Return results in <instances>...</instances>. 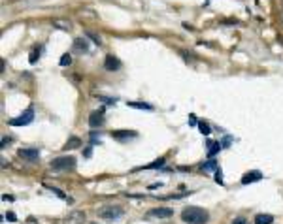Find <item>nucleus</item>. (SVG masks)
<instances>
[{
	"mask_svg": "<svg viewBox=\"0 0 283 224\" xmlns=\"http://www.w3.org/2000/svg\"><path fill=\"white\" fill-rule=\"evenodd\" d=\"M6 219H8V220H12V222H13V220H15L17 217L13 215V213H8V215H6Z\"/></svg>",
	"mask_w": 283,
	"mask_h": 224,
	"instance_id": "cd10ccee",
	"label": "nucleus"
},
{
	"mask_svg": "<svg viewBox=\"0 0 283 224\" xmlns=\"http://www.w3.org/2000/svg\"><path fill=\"white\" fill-rule=\"evenodd\" d=\"M215 179H217V183H219V185L225 183V181H223V173H221V170H217V172H215Z\"/></svg>",
	"mask_w": 283,
	"mask_h": 224,
	"instance_id": "a878e982",
	"label": "nucleus"
},
{
	"mask_svg": "<svg viewBox=\"0 0 283 224\" xmlns=\"http://www.w3.org/2000/svg\"><path fill=\"white\" fill-rule=\"evenodd\" d=\"M40 59V49L38 47H34V49H32L30 51V55H28V62L30 64H36V60Z\"/></svg>",
	"mask_w": 283,
	"mask_h": 224,
	"instance_id": "aec40b11",
	"label": "nucleus"
},
{
	"mask_svg": "<svg viewBox=\"0 0 283 224\" xmlns=\"http://www.w3.org/2000/svg\"><path fill=\"white\" fill-rule=\"evenodd\" d=\"M149 215L155 217V219H170L174 215V209H170V207H155V209L149 211Z\"/></svg>",
	"mask_w": 283,
	"mask_h": 224,
	"instance_id": "0eeeda50",
	"label": "nucleus"
},
{
	"mask_svg": "<svg viewBox=\"0 0 283 224\" xmlns=\"http://www.w3.org/2000/svg\"><path fill=\"white\" fill-rule=\"evenodd\" d=\"M32 121H34V109L28 107L23 115H19V117L9 121V125H12V126H27V125H30Z\"/></svg>",
	"mask_w": 283,
	"mask_h": 224,
	"instance_id": "20e7f679",
	"label": "nucleus"
},
{
	"mask_svg": "<svg viewBox=\"0 0 283 224\" xmlns=\"http://www.w3.org/2000/svg\"><path fill=\"white\" fill-rule=\"evenodd\" d=\"M136 136L138 134L134 130H112V138H115V139H130Z\"/></svg>",
	"mask_w": 283,
	"mask_h": 224,
	"instance_id": "1a4fd4ad",
	"label": "nucleus"
},
{
	"mask_svg": "<svg viewBox=\"0 0 283 224\" xmlns=\"http://www.w3.org/2000/svg\"><path fill=\"white\" fill-rule=\"evenodd\" d=\"M272 222H274L272 215H257L255 217V224H272Z\"/></svg>",
	"mask_w": 283,
	"mask_h": 224,
	"instance_id": "a211bd4d",
	"label": "nucleus"
},
{
	"mask_svg": "<svg viewBox=\"0 0 283 224\" xmlns=\"http://www.w3.org/2000/svg\"><path fill=\"white\" fill-rule=\"evenodd\" d=\"M257 181H263V173L260 172H249L242 177V185H249V183H257Z\"/></svg>",
	"mask_w": 283,
	"mask_h": 224,
	"instance_id": "9d476101",
	"label": "nucleus"
},
{
	"mask_svg": "<svg viewBox=\"0 0 283 224\" xmlns=\"http://www.w3.org/2000/svg\"><path fill=\"white\" fill-rule=\"evenodd\" d=\"M51 168L57 172H70L75 168V158L70 154H64V156H57V158L51 160Z\"/></svg>",
	"mask_w": 283,
	"mask_h": 224,
	"instance_id": "f03ea898",
	"label": "nucleus"
},
{
	"mask_svg": "<svg viewBox=\"0 0 283 224\" xmlns=\"http://www.w3.org/2000/svg\"><path fill=\"white\" fill-rule=\"evenodd\" d=\"M87 36H89V38L96 43V45H100V43H102V38H100L98 34H94V32H91V30H87Z\"/></svg>",
	"mask_w": 283,
	"mask_h": 224,
	"instance_id": "5701e85b",
	"label": "nucleus"
},
{
	"mask_svg": "<svg viewBox=\"0 0 283 224\" xmlns=\"http://www.w3.org/2000/svg\"><path fill=\"white\" fill-rule=\"evenodd\" d=\"M219 168H217V162H213V160H210V162H206V164H202V172H217Z\"/></svg>",
	"mask_w": 283,
	"mask_h": 224,
	"instance_id": "6ab92c4d",
	"label": "nucleus"
},
{
	"mask_svg": "<svg viewBox=\"0 0 283 224\" xmlns=\"http://www.w3.org/2000/svg\"><path fill=\"white\" fill-rule=\"evenodd\" d=\"M104 125V107H100V111H93L89 115V126L96 128V126H102Z\"/></svg>",
	"mask_w": 283,
	"mask_h": 224,
	"instance_id": "39448f33",
	"label": "nucleus"
},
{
	"mask_svg": "<svg viewBox=\"0 0 283 224\" xmlns=\"http://www.w3.org/2000/svg\"><path fill=\"white\" fill-rule=\"evenodd\" d=\"M53 27L59 28V30H70L72 28V23L68 19H53Z\"/></svg>",
	"mask_w": 283,
	"mask_h": 224,
	"instance_id": "4468645a",
	"label": "nucleus"
},
{
	"mask_svg": "<svg viewBox=\"0 0 283 224\" xmlns=\"http://www.w3.org/2000/svg\"><path fill=\"white\" fill-rule=\"evenodd\" d=\"M17 154H19V158L28 160V162H34V160L40 158V151L38 149H21Z\"/></svg>",
	"mask_w": 283,
	"mask_h": 224,
	"instance_id": "423d86ee",
	"label": "nucleus"
},
{
	"mask_svg": "<svg viewBox=\"0 0 283 224\" xmlns=\"http://www.w3.org/2000/svg\"><path fill=\"white\" fill-rule=\"evenodd\" d=\"M59 64H61V66H70V64H72V57H70L68 53H64L62 57H61V62H59Z\"/></svg>",
	"mask_w": 283,
	"mask_h": 224,
	"instance_id": "4be33fe9",
	"label": "nucleus"
},
{
	"mask_svg": "<svg viewBox=\"0 0 283 224\" xmlns=\"http://www.w3.org/2000/svg\"><path fill=\"white\" fill-rule=\"evenodd\" d=\"M74 51H78V53H87L89 51V43H87L85 38H75L74 40Z\"/></svg>",
	"mask_w": 283,
	"mask_h": 224,
	"instance_id": "f8f14e48",
	"label": "nucleus"
},
{
	"mask_svg": "<svg viewBox=\"0 0 283 224\" xmlns=\"http://www.w3.org/2000/svg\"><path fill=\"white\" fill-rule=\"evenodd\" d=\"M208 219H210L208 211L202 207H197V205H189L181 211V220L187 224H206Z\"/></svg>",
	"mask_w": 283,
	"mask_h": 224,
	"instance_id": "f257e3e1",
	"label": "nucleus"
},
{
	"mask_svg": "<svg viewBox=\"0 0 283 224\" xmlns=\"http://www.w3.org/2000/svg\"><path fill=\"white\" fill-rule=\"evenodd\" d=\"M46 186H47V188L51 190V192H55V194H57L59 198H62V200H66V194H64V192H62L61 188H57V186H49V185H46Z\"/></svg>",
	"mask_w": 283,
	"mask_h": 224,
	"instance_id": "b1692460",
	"label": "nucleus"
},
{
	"mask_svg": "<svg viewBox=\"0 0 283 224\" xmlns=\"http://www.w3.org/2000/svg\"><path fill=\"white\" fill-rule=\"evenodd\" d=\"M96 98L102 100V102H106V104H115V102H117L115 98H106V96H100V94H96Z\"/></svg>",
	"mask_w": 283,
	"mask_h": 224,
	"instance_id": "393cba45",
	"label": "nucleus"
},
{
	"mask_svg": "<svg viewBox=\"0 0 283 224\" xmlns=\"http://www.w3.org/2000/svg\"><path fill=\"white\" fill-rule=\"evenodd\" d=\"M81 145V139L78 138V136H72L68 141H66V145H64V151H70V149H75V147H79Z\"/></svg>",
	"mask_w": 283,
	"mask_h": 224,
	"instance_id": "2eb2a0df",
	"label": "nucleus"
},
{
	"mask_svg": "<svg viewBox=\"0 0 283 224\" xmlns=\"http://www.w3.org/2000/svg\"><path fill=\"white\" fill-rule=\"evenodd\" d=\"M85 222V213L83 211H72L70 215L64 219V224H83Z\"/></svg>",
	"mask_w": 283,
	"mask_h": 224,
	"instance_id": "6e6552de",
	"label": "nucleus"
},
{
	"mask_svg": "<svg viewBox=\"0 0 283 224\" xmlns=\"http://www.w3.org/2000/svg\"><path fill=\"white\" fill-rule=\"evenodd\" d=\"M232 224H247V220H245L244 217H236V219L232 220Z\"/></svg>",
	"mask_w": 283,
	"mask_h": 224,
	"instance_id": "bb28decb",
	"label": "nucleus"
},
{
	"mask_svg": "<svg viewBox=\"0 0 283 224\" xmlns=\"http://www.w3.org/2000/svg\"><path fill=\"white\" fill-rule=\"evenodd\" d=\"M104 68L110 70V72L119 70V68H121V62H119L115 57H112V55H108V57H106V62H104Z\"/></svg>",
	"mask_w": 283,
	"mask_h": 224,
	"instance_id": "9b49d317",
	"label": "nucleus"
},
{
	"mask_svg": "<svg viewBox=\"0 0 283 224\" xmlns=\"http://www.w3.org/2000/svg\"><path fill=\"white\" fill-rule=\"evenodd\" d=\"M9 141H12V139H9V138H6V136L2 138V149L6 147V143H9Z\"/></svg>",
	"mask_w": 283,
	"mask_h": 224,
	"instance_id": "c85d7f7f",
	"label": "nucleus"
},
{
	"mask_svg": "<svg viewBox=\"0 0 283 224\" xmlns=\"http://www.w3.org/2000/svg\"><path fill=\"white\" fill-rule=\"evenodd\" d=\"M91 224H96V222H91Z\"/></svg>",
	"mask_w": 283,
	"mask_h": 224,
	"instance_id": "c756f323",
	"label": "nucleus"
},
{
	"mask_svg": "<svg viewBox=\"0 0 283 224\" xmlns=\"http://www.w3.org/2000/svg\"><path fill=\"white\" fill-rule=\"evenodd\" d=\"M125 215L123 207H117V205H108V207H102L98 211V217L100 219H106V220H117Z\"/></svg>",
	"mask_w": 283,
	"mask_h": 224,
	"instance_id": "7ed1b4c3",
	"label": "nucleus"
},
{
	"mask_svg": "<svg viewBox=\"0 0 283 224\" xmlns=\"http://www.w3.org/2000/svg\"><path fill=\"white\" fill-rule=\"evenodd\" d=\"M206 145H208V154L210 156H215L217 153L221 151V147H223L219 141H211V139H206Z\"/></svg>",
	"mask_w": 283,
	"mask_h": 224,
	"instance_id": "ddd939ff",
	"label": "nucleus"
},
{
	"mask_svg": "<svg viewBox=\"0 0 283 224\" xmlns=\"http://www.w3.org/2000/svg\"><path fill=\"white\" fill-rule=\"evenodd\" d=\"M164 162H166V158H164V156H160L159 160H155V162H151V164L144 166V170H159V168L164 166Z\"/></svg>",
	"mask_w": 283,
	"mask_h": 224,
	"instance_id": "f3484780",
	"label": "nucleus"
},
{
	"mask_svg": "<svg viewBox=\"0 0 283 224\" xmlns=\"http://www.w3.org/2000/svg\"><path fill=\"white\" fill-rule=\"evenodd\" d=\"M198 130L204 134V136H210V132H211L210 125H208V122H204V121H200V122H198Z\"/></svg>",
	"mask_w": 283,
	"mask_h": 224,
	"instance_id": "412c9836",
	"label": "nucleus"
},
{
	"mask_svg": "<svg viewBox=\"0 0 283 224\" xmlns=\"http://www.w3.org/2000/svg\"><path fill=\"white\" fill-rule=\"evenodd\" d=\"M128 107H134V109H147V111H153V106L145 104V102H127Z\"/></svg>",
	"mask_w": 283,
	"mask_h": 224,
	"instance_id": "dca6fc26",
	"label": "nucleus"
}]
</instances>
